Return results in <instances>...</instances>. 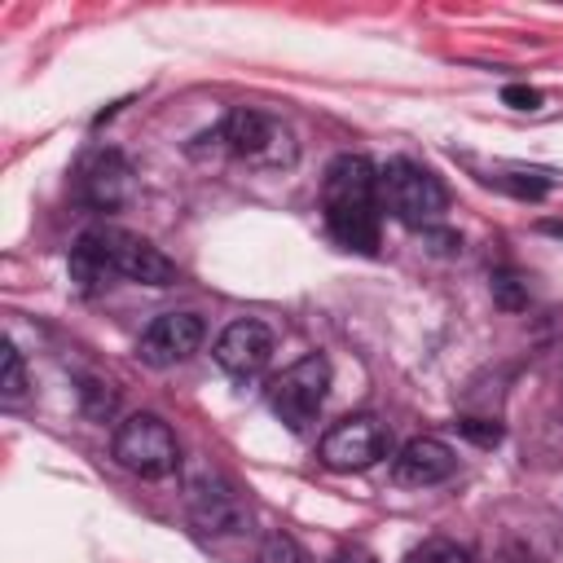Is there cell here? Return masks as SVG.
Segmentation results:
<instances>
[{"label": "cell", "mask_w": 563, "mask_h": 563, "mask_svg": "<svg viewBox=\"0 0 563 563\" xmlns=\"http://www.w3.org/2000/svg\"><path fill=\"white\" fill-rule=\"evenodd\" d=\"M321 211L325 229L339 246L374 255L378 251V167L365 154H339L330 158L321 176Z\"/></svg>", "instance_id": "6da1fadb"}, {"label": "cell", "mask_w": 563, "mask_h": 563, "mask_svg": "<svg viewBox=\"0 0 563 563\" xmlns=\"http://www.w3.org/2000/svg\"><path fill=\"white\" fill-rule=\"evenodd\" d=\"M202 141H211V150H224L255 172H290L299 163L295 132L277 114H264L251 106L229 110L211 132H202Z\"/></svg>", "instance_id": "7a4b0ae2"}, {"label": "cell", "mask_w": 563, "mask_h": 563, "mask_svg": "<svg viewBox=\"0 0 563 563\" xmlns=\"http://www.w3.org/2000/svg\"><path fill=\"white\" fill-rule=\"evenodd\" d=\"M378 207L409 229H431L444 216L449 194L431 167L413 158H387L378 167Z\"/></svg>", "instance_id": "3957f363"}, {"label": "cell", "mask_w": 563, "mask_h": 563, "mask_svg": "<svg viewBox=\"0 0 563 563\" xmlns=\"http://www.w3.org/2000/svg\"><path fill=\"white\" fill-rule=\"evenodd\" d=\"M325 391H330V361L321 352H308L299 356L295 365H286L282 374L268 378L264 396H268V409L290 427V431H308L325 405Z\"/></svg>", "instance_id": "277c9868"}, {"label": "cell", "mask_w": 563, "mask_h": 563, "mask_svg": "<svg viewBox=\"0 0 563 563\" xmlns=\"http://www.w3.org/2000/svg\"><path fill=\"white\" fill-rule=\"evenodd\" d=\"M110 453L123 471L141 475V479H163L176 471L180 462V449H176V435L172 427L158 418V413H132L114 427V440H110Z\"/></svg>", "instance_id": "5b68a950"}, {"label": "cell", "mask_w": 563, "mask_h": 563, "mask_svg": "<svg viewBox=\"0 0 563 563\" xmlns=\"http://www.w3.org/2000/svg\"><path fill=\"white\" fill-rule=\"evenodd\" d=\"M185 510L189 519L207 532V537H233L246 528L251 510H246V497L238 493V484L211 466H198L189 479H185Z\"/></svg>", "instance_id": "8992f818"}, {"label": "cell", "mask_w": 563, "mask_h": 563, "mask_svg": "<svg viewBox=\"0 0 563 563\" xmlns=\"http://www.w3.org/2000/svg\"><path fill=\"white\" fill-rule=\"evenodd\" d=\"M88 233L101 246V255H106V264H110L114 277L145 282V286H172L176 282V264L154 242H145V238H136V233H128L119 224H97Z\"/></svg>", "instance_id": "52a82bcc"}, {"label": "cell", "mask_w": 563, "mask_h": 563, "mask_svg": "<svg viewBox=\"0 0 563 563\" xmlns=\"http://www.w3.org/2000/svg\"><path fill=\"white\" fill-rule=\"evenodd\" d=\"M136 194V172L119 150H92L75 167V198L92 211H119Z\"/></svg>", "instance_id": "ba28073f"}, {"label": "cell", "mask_w": 563, "mask_h": 563, "mask_svg": "<svg viewBox=\"0 0 563 563\" xmlns=\"http://www.w3.org/2000/svg\"><path fill=\"white\" fill-rule=\"evenodd\" d=\"M317 453H321V462H325L330 471H369L374 462L387 457V431H383L378 418L352 413V418H339V422L321 435Z\"/></svg>", "instance_id": "9c48e42d"}, {"label": "cell", "mask_w": 563, "mask_h": 563, "mask_svg": "<svg viewBox=\"0 0 563 563\" xmlns=\"http://www.w3.org/2000/svg\"><path fill=\"white\" fill-rule=\"evenodd\" d=\"M202 334H207V325H202L198 312H163L136 339V356L145 365H154V369H167V365L185 361L189 352H198Z\"/></svg>", "instance_id": "30bf717a"}, {"label": "cell", "mask_w": 563, "mask_h": 563, "mask_svg": "<svg viewBox=\"0 0 563 563\" xmlns=\"http://www.w3.org/2000/svg\"><path fill=\"white\" fill-rule=\"evenodd\" d=\"M268 361H273V330L264 321L242 317V321H229L220 330V339H216V365L224 374L255 378V374L268 369Z\"/></svg>", "instance_id": "8fae6325"}, {"label": "cell", "mask_w": 563, "mask_h": 563, "mask_svg": "<svg viewBox=\"0 0 563 563\" xmlns=\"http://www.w3.org/2000/svg\"><path fill=\"white\" fill-rule=\"evenodd\" d=\"M457 471V453L435 440V435H413L396 457H391V479L405 488H431L444 484Z\"/></svg>", "instance_id": "7c38bea8"}, {"label": "cell", "mask_w": 563, "mask_h": 563, "mask_svg": "<svg viewBox=\"0 0 563 563\" xmlns=\"http://www.w3.org/2000/svg\"><path fill=\"white\" fill-rule=\"evenodd\" d=\"M66 268H70V282H75L84 295H97V290H106V286L114 282V273H110V264H106L101 246L92 242V233H79V242L70 246Z\"/></svg>", "instance_id": "4fadbf2b"}, {"label": "cell", "mask_w": 563, "mask_h": 563, "mask_svg": "<svg viewBox=\"0 0 563 563\" xmlns=\"http://www.w3.org/2000/svg\"><path fill=\"white\" fill-rule=\"evenodd\" d=\"M405 563H475V554L449 537H427L405 554Z\"/></svg>", "instance_id": "5bb4252c"}, {"label": "cell", "mask_w": 563, "mask_h": 563, "mask_svg": "<svg viewBox=\"0 0 563 563\" xmlns=\"http://www.w3.org/2000/svg\"><path fill=\"white\" fill-rule=\"evenodd\" d=\"M0 391L9 405L22 400V391H26V369H22V356L13 343H4V352H0Z\"/></svg>", "instance_id": "9a60e30c"}, {"label": "cell", "mask_w": 563, "mask_h": 563, "mask_svg": "<svg viewBox=\"0 0 563 563\" xmlns=\"http://www.w3.org/2000/svg\"><path fill=\"white\" fill-rule=\"evenodd\" d=\"M255 563H308V554L299 550V541L290 532H268Z\"/></svg>", "instance_id": "2e32d148"}, {"label": "cell", "mask_w": 563, "mask_h": 563, "mask_svg": "<svg viewBox=\"0 0 563 563\" xmlns=\"http://www.w3.org/2000/svg\"><path fill=\"white\" fill-rule=\"evenodd\" d=\"M79 400H84V409H88L92 418H110V413H114V391H110V383L84 378V383H79Z\"/></svg>", "instance_id": "e0dca14e"}, {"label": "cell", "mask_w": 563, "mask_h": 563, "mask_svg": "<svg viewBox=\"0 0 563 563\" xmlns=\"http://www.w3.org/2000/svg\"><path fill=\"white\" fill-rule=\"evenodd\" d=\"M462 435H471L475 444H497L501 440V427L497 422H479V418H462V422H453Z\"/></svg>", "instance_id": "ac0fdd59"}, {"label": "cell", "mask_w": 563, "mask_h": 563, "mask_svg": "<svg viewBox=\"0 0 563 563\" xmlns=\"http://www.w3.org/2000/svg\"><path fill=\"white\" fill-rule=\"evenodd\" d=\"M501 101L515 106V110H537V106H541V92L528 88V84H506V88H501Z\"/></svg>", "instance_id": "d6986e66"}, {"label": "cell", "mask_w": 563, "mask_h": 563, "mask_svg": "<svg viewBox=\"0 0 563 563\" xmlns=\"http://www.w3.org/2000/svg\"><path fill=\"white\" fill-rule=\"evenodd\" d=\"M493 295H497L506 308H523V303H528V295L519 290V282H515L510 273H497V277H493Z\"/></svg>", "instance_id": "ffe728a7"}, {"label": "cell", "mask_w": 563, "mask_h": 563, "mask_svg": "<svg viewBox=\"0 0 563 563\" xmlns=\"http://www.w3.org/2000/svg\"><path fill=\"white\" fill-rule=\"evenodd\" d=\"M334 563H378V559H374L365 545H343V550L334 554Z\"/></svg>", "instance_id": "44dd1931"}]
</instances>
